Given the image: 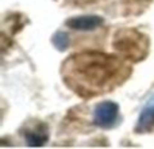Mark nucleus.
<instances>
[{
  "label": "nucleus",
  "instance_id": "1",
  "mask_svg": "<svg viewBox=\"0 0 154 149\" xmlns=\"http://www.w3.org/2000/svg\"><path fill=\"white\" fill-rule=\"evenodd\" d=\"M66 80L81 94H95L118 81L122 67L118 60L100 53H85L68 61Z\"/></svg>",
  "mask_w": 154,
  "mask_h": 149
},
{
  "label": "nucleus",
  "instance_id": "2",
  "mask_svg": "<svg viewBox=\"0 0 154 149\" xmlns=\"http://www.w3.org/2000/svg\"><path fill=\"white\" fill-rule=\"evenodd\" d=\"M142 35L137 31H123L118 34V38L115 41V49L122 52L126 57L131 60L143 59L147 50L146 40H142Z\"/></svg>",
  "mask_w": 154,
  "mask_h": 149
},
{
  "label": "nucleus",
  "instance_id": "3",
  "mask_svg": "<svg viewBox=\"0 0 154 149\" xmlns=\"http://www.w3.org/2000/svg\"><path fill=\"white\" fill-rule=\"evenodd\" d=\"M119 109L118 104L114 102H103L99 106H96L93 111V123L99 128L108 129L116 123Z\"/></svg>",
  "mask_w": 154,
  "mask_h": 149
},
{
  "label": "nucleus",
  "instance_id": "4",
  "mask_svg": "<svg viewBox=\"0 0 154 149\" xmlns=\"http://www.w3.org/2000/svg\"><path fill=\"white\" fill-rule=\"evenodd\" d=\"M154 129V96L147 100L139 115L138 123H137L135 130L138 133H147Z\"/></svg>",
  "mask_w": 154,
  "mask_h": 149
},
{
  "label": "nucleus",
  "instance_id": "5",
  "mask_svg": "<svg viewBox=\"0 0 154 149\" xmlns=\"http://www.w3.org/2000/svg\"><path fill=\"white\" fill-rule=\"evenodd\" d=\"M103 23V19L100 16L95 15H87V16H77L72 18L66 22V26L73 30H80V31H91V30L99 27Z\"/></svg>",
  "mask_w": 154,
  "mask_h": 149
},
{
  "label": "nucleus",
  "instance_id": "6",
  "mask_svg": "<svg viewBox=\"0 0 154 149\" xmlns=\"http://www.w3.org/2000/svg\"><path fill=\"white\" fill-rule=\"evenodd\" d=\"M46 138H48V133L46 130H43L42 128L38 130H27L26 132V140L29 142V145H34V147H39V145L45 144Z\"/></svg>",
  "mask_w": 154,
  "mask_h": 149
},
{
  "label": "nucleus",
  "instance_id": "7",
  "mask_svg": "<svg viewBox=\"0 0 154 149\" xmlns=\"http://www.w3.org/2000/svg\"><path fill=\"white\" fill-rule=\"evenodd\" d=\"M54 45L58 50H65L69 46V37L65 33H57L56 37H54Z\"/></svg>",
  "mask_w": 154,
  "mask_h": 149
}]
</instances>
